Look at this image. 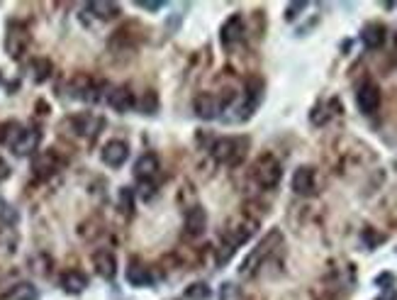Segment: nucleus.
Instances as JSON below:
<instances>
[{"label":"nucleus","mask_w":397,"mask_h":300,"mask_svg":"<svg viewBox=\"0 0 397 300\" xmlns=\"http://www.w3.org/2000/svg\"><path fill=\"white\" fill-rule=\"evenodd\" d=\"M356 106L363 115H375L380 108V88L371 81H366L363 85H358L356 90Z\"/></svg>","instance_id":"obj_5"},{"label":"nucleus","mask_w":397,"mask_h":300,"mask_svg":"<svg viewBox=\"0 0 397 300\" xmlns=\"http://www.w3.org/2000/svg\"><path fill=\"white\" fill-rule=\"evenodd\" d=\"M246 149H248V140H244V137H224V140L214 142L212 156L219 164L237 166L246 156Z\"/></svg>","instance_id":"obj_2"},{"label":"nucleus","mask_w":397,"mask_h":300,"mask_svg":"<svg viewBox=\"0 0 397 300\" xmlns=\"http://www.w3.org/2000/svg\"><path fill=\"white\" fill-rule=\"evenodd\" d=\"M395 47H397V35H395Z\"/></svg>","instance_id":"obj_32"},{"label":"nucleus","mask_w":397,"mask_h":300,"mask_svg":"<svg viewBox=\"0 0 397 300\" xmlns=\"http://www.w3.org/2000/svg\"><path fill=\"white\" fill-rule=\"evenodd\" d=\"M88 10L95 12V15H98L100 20H115V17L119 15V6H117V3H100V0L90 3Z\"/></svg>","instance_id":"obj_20"},{"label":"nucleus","mask_w":397,"mask_h":300,"mask_svg":"<svg viewBox=\"0 0 397 300\" xmlns=\"http://www.w3.org/2000/svg\"><path fill=\"white\" fill-rule=\"evenodd\" d=\"M280 176H283V169L273 154H263L253 166V178L261 188H276L280 183Z\"/></svg>","instance_id":"obj_3"},{"label":"nucleus","mask_w":397,"mask_h":300,"mask_svg":"<svg viewBox=\"0 0 397 300\" xmlns=\"http://www.w3.org/2000/svg\"><path fill=\"white\" fill-rule=\"evenodd\" d=\"M93 269L98 271V276H103V278H115V274H117V259H115L112 251L108 249H100L93 254Z\"/></svg>","instance_id":"obj_11"},{"label":"nucleus","mask_w":397,"mask_h":300,"mask_svg":"<svg viewBox=\"0 0 397 300\" xmlns=\"http://www.w3.org/2000/svg\"><path fill=\"white\" fill-rule=\"evenodd\" d=\"M193 110L200 120H214V117H219V112H222V106H219V100L214 98V95L200 93L193 103Z\"/></svg>","instance_id":"obj_9"},{"label":"nucleus","mask_w":397,"mask_h":300,"mask_svg":"<svg viewBox=\"0 0 397 300\" xmlns=\"http://www.w3.org/2000/svg\"><path fill=\"white\" fill-rule=\"evenodd\" d=\"M242 37H244V17L242 15H232L222 25V44L224 47H234L239 40H242Z\"/></svg>","instance_id":"obj_13"},{"label":"nucleus","mask_w":397,"mask_h":300,"mask_svg":"<svg viewBox=\"0 0 397 300\" xmlns=\"http://www.w3.org/2000/svg\"><path fill=\"white\" fill-rule=\"evenodd\" d=\"M135 174L140 181L154 178V176L159 174V159H156V154H142L135 164Z\"/></svg>","instance_id":"obj_16"},{"label":"nucleus","mask_w":397,"mask_h":300,"mask_svg":"<svg viewBox=\"0 0 397 300\" xmlns=\"http://www.w3.org/2000/svg\"><path fill=\"white\" fill-rule=\"evenodd\" d=\"M156 108H159V98H156V93H146L144 100H142V110H144L146 115H151V112H156Z\"/></svg>","instance_id":"obj_26"},{"label":"nucleus","mask_w":397,"mask_h":300,"mask_svg":"<svg viewBox=\"0 0 397 300\" xmlns=\"http://www.w3.org/2000/svg\"><path fill=\"white\" fill-rule=\"evenodd\" d=\"M37 147H40V132L25 127L22 135H20V140H17L15 147H12V151H15L17 156H30L37 151Z\"/></svg>","instance_id":"obj_14"},{"label":"nucleus","mask_w":397,"mask_h":300,"mask_svg":"<svg viewBox=\"0 0 397 300\" xmlns=\"http://www.w3.org/2000/svg\"><path fill=\"white\" fill-rule=\"evenodd\" d=\"M32 71H35V81H37V83H42V81L49 78L51 61L49 59H35V61H32Z\"/></svg>","instance_id":"obj_23"},{"label":"nucleus","mask_w":397,"mask_h":300,"mask_svg":"<svg viewBox=\"0 0 397 300\" xmlns=\"http://www.w3.org/2000/svg\"><path fill=\"white\" fill-rule=\"evenodd\" d=\"M22 130H25V127H22L20 122H15V120L6 122V125L0 127V144L8 147V149H12V147H15V142L20 140Z\"/></svg>","instance_id":"obj_19"},{"label":"nucleus","mask_w":397,"mask_h":300,"mask_svg":"<svg viewBox=\"0 0 397 300\" xmlns=\"http://www.w3.org/2000/svg\"><path fill=\"white\" fill-rule=\"evenodd\" d=\"M74 125H76V132H78V135H95V130H98L103 122L93 115H78V117H74Z\"/></svg>","instance_id":"obj_22"},{"label":"nucleus","mask_w":397,"mask_h":300,"mask_svg":"<svg viewBox=\"0 0 397 300\" xmlns=\"http://www.w3.org/2000/svg\"><path fill=\"white\" fill-rule=\"evenodd\" d=\"M305 10H307V3H290V6L285 8V20L288 22L298 20L300 12H305Z\"/></svg>","instance_id":"obj_25"},{"label":"nucleus","mask_w":397,"mask_h":300,"mask_svg":"<svg viewBox=\"0 0 397 300\" xmlns=\"http://www.w3.org/2000/svg\"><path fill=\"white\" fill-rule=\"evenodd\" d=\"M119 208H122V212H132V190L129 188L119 190Z\"/></svg>","instance_id":"obj_27"},{"label":"nucleus","mask_w":397,"mask_h":300,"mask_svg":"<svg viewBox=\"0 0 397 300\" xmlns=\"http://www.w3.org/2000/svg\"><path fill=\"white\" fill-rule=\"evenodd\" d=\"M8 300H40V290L32 283H17L15 288L8 293Z\"/></svg>","instance_id":"obj_21"},{"label":"nucleus","mask_w":397,"mask_h":300,"mask_svg":"<svg viewBox=\"0 0 397 300\" xmlns=\"http://www.w3.org/2000/svg\"><path fill=\"white\" fill-rule=\"evenodd\" d=\"M375 300H397V295H395V290H387V293H382V295H378Z\"/></svg>","instance_id":"obj_30"},{"label":"nucleus","mask_w":397,"mask_h":300,"mask_svg":"<svg viewBox=\"0 0 397 300\" xmlns=\"http://www.w3.org/2000/svg\"><path fill=\"white\" fill-rule=\"evenodd\" d=\"M278 244H280V232L273 230L269 237H263V240L258 242V244L253 247L251 251H248V256L242 261V269H239V274L246 276V278H248V276H253L263 266V261L271 256V251H273Z\"/></svg>","instance_id":"obj_1"},{"label":"nucleus","mask_w":397,"mask_h":300,"mask_svg":"<svg viewBox=\"0 0 397 300\" xmlns=\"http://www.w3.org/2000/svg\"><path fill=\"white\" fill-rule=\"evenodd\" d=\"M30 47V32L25 25L20 22H10L8 25V35H6V51L10 59H22V54Z\"/></svg>","instance_id":"obj_4"},{"label":"nucleus","mask_w":397,"mask_h":300,"mask_svg":"<svg viewBox=\"0 0 397 300\" xmlns=\"http://www.w3.org/2000/svg\"><path fill=\"white\" fill-rule=\"evenodd\" d=\"M0 85H3V76H0Z\"/></svg>","instance_id":"obj_31"},{"label":"nucleus","mask_w":397,"mask_h":300,"mask_svg":"<svg viewBox=\"0 0 397 300\" xmlns=\"http://www.w3.org/2000/svg\"><path fill=\"white\" fill-rule=\"evenodd\" d=\"M208 227V212L203 208H193V210L185 212V232L188 237H200Z\"/></svg>","instance_id":"obj_15"},{"label":"nucleus","mask_w":397,"mask_h":300,"mask_svg":"<svg viewBox=\"0 0 397 300\" xmlns=\"http://www.w3.org/2000/svg\"><path fill=\"white\" fill-rule=\"evenodd\" d=\"M56 169H59V159H56L54 151H44V154H40L32 161V171L37 176H51Z\"/></svg>","instance_id":"obj_18"},{"label":"nucleus","mask_w":397,"mask_h":300,"mask_svg":"<svg viewBox=\"0 0 397 300\" xmlns=\"http://www.w3.org/2000/svg\"><path fill=\"white\" fill-rule=\"evenodd\" d=\"M124 276H127V283L137 285V288L154 283V276H151L149 269H146V266H142L140 261H132V264L127 266V274H124Z\"/></svg>","instance_id":"obj_17"},{"label":"nucleus","mask_w":397,"mask_h":300,"mask_svg":"<svg viewBox=\"0 0 397 300\" xmlns=\"http://www.w3.org/2000/svg\"><path fill=\"white\" fill-rule=\"evenodd\" d=\"M185 298L188 300H208L210 298V288L208 283H193L185 290Z\"/></svg>","instance_id":"obj_24"},{"label":"nucleus","mask_w":397,"mask_h":300,"mask_svg":"<svg viewBox=\"0 0 397 300\" xmlns=\"http://www.w3.org/2000/svg\"><path fill=\"white\" fill-rule=\"evenodd\" d=\"M61 288H64V293L69 295H81L85 288H88V276L83 274V271H66L64 276H61Z\"/></svg>","instance_id":"obj_12"},{"label":"nucleus","mask_w":397,"mask_h":300,"mask_svg":"<svg viewBox=\"0 0 397 300\" xmlns=\"http://www.w3.org/2000/svg\"><path fill=\"white\" fill-rule=\"evenodd\" d=\"M108 106L112 108L115 112H129L132 108L137 106L135 100V93L127 88V85H117V88L110 90L108 95Z\"/></svg>","instance_id":"obj_8"},{"label":"nucleus","mask_w":397,"mask_h":300,"mask_svg":"<svg viewBox=\"0 0 397 300\" xmlns=\"http://www.w3.org/2000/svg\"><path fill=\"white\" fill-rule=\"evenodd\" d=\"M290 185H293L295 195L310 198V195H314V190H317V174H314L312 166H298L295 174H293V181H290Z\"/></svg>","instance_id":"obj_6"},{"label":"nucleus","mask_w":397,"mask_h":300,"mask_svg":"<svg viewBox=\"0 0 397 300\" xmlns=\"http://www.w3.org/2000/svg\"><path fill=\"white\" fill-rule=\"evenodd\" d=\"M8 176H10V166H8V161L0 156V181H6Z\"/></svg>","instance_id":"obj_29"},{"label":"nucleus","mask_w":397,"mask_h":300,"mask_svg":"<svg viewBox=\"0 0 397 300\" xmlns=\"http://www.w3.org/2000/svg\"><path fill=\"white\" fill-rule=\"evenodd\" d=\"M137 6L142 8V10H149V12H156V10H161L164 8V3L161 0H140Z\"/></svg>","instance_id":"obj_28"},{"label":"nucleus","mask_w":397,"mask_h":300,"mask_svg":"<svg viewBox=\"0 0 397 300\" xmlns=\"http://www.w3.org/2000/svg\"><path fill=\"white\" fill-rule=\"evenodd\" d=\"M385 40H387V30L380 22H371V25H366L361 30V42L366 49H380L385 44Z\"/></svg>","instance_id":"obj_10"},{"label":"nucleus","mask_w":397,"mask_h":300,"mask_svg":"<svg viewBox=\"0 0 397 300\" xmlns=\"http://www.w3.org/2000/svg\"><path fill=\"white\" fill-rule=\"evenodd\" d=\"M127 156H129V147H127V142H122V140L105 142L103 151H100V159H103V164L110 166V169H119V166L127 161Z\"/></svg>","instance_id":"obj_7"}]
</instances>
